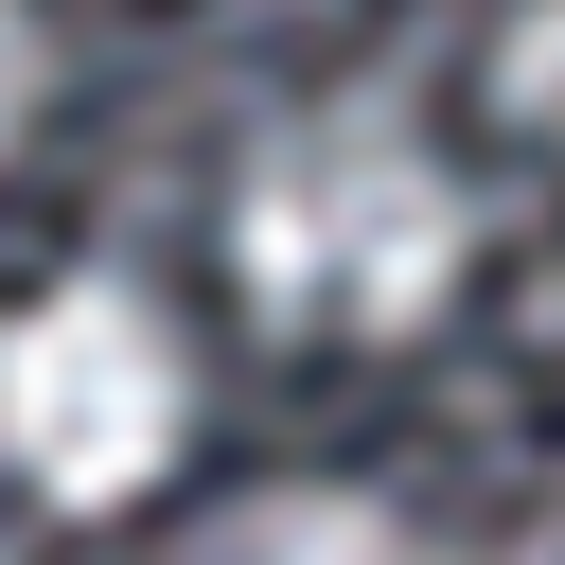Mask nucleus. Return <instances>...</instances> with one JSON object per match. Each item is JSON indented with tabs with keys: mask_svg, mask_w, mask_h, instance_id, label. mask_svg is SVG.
<instances>
[{
	"mask_svg": "<svg viewBox=\"0 0 565 565\" xmlns=\"http://www.w3.org/2000/svg\"><path fill=\"white\" fill-rule=\"evenodd\" d=\"M230 265H247V300L282 335H424L459 300V265H477V194H459V159L424 124L318 106V124H282L247 159Z\"/></svg>",
	"mask_w": 565,
	"mask_h": 565,
	"instance_id": "f257e3e1",
	"label": "nucleus"
},
{
	"mask_svg": "<svg viewBox=\"0 0 565 565\" xmlns=\"http://www.w3.org/2000/svg\"><path fill=\"white\" fill-rule=\"evenodd\" d=\"M35 106H53V18H35V0H0V159L35 141Z\"/></svg>",
	"mask_w": 565,
	"mask_h": 565,
	"instance_id": "39448f33",
	"label": "nucleus"
},
{
	"mask_svg": "<svg viewBox=\"0 0 565 565\" xmlns=\"http://www.w3.org/2000/svg\"><path fill=\"white\" fill-rule=\"evenodd\" d=\"M494 88H512V124H530V141H565V0H530V18L494 35Z\"/></svg>",
	"mask_w": 565,
	"mask_h": 565,
	"instance_id": "20e7f679",
	"label": "nucleus"
},
{
	"mask_svg": "<svg viewBox=\"0 0 565 565\" xmlns=\"http://www.w3.org/2000/svg\"><path fill=\"white\" fill-rule=\"evenodd\" d=\"M212 565H459V547H424L388 494L300 477V494H265V512H230V530H212Z\"/></svg>",
	"mask_w": 565,
	"mask_h": 565,
	"instance_id": "7ed1b4c3",
	"label": "nucleus"
},
{
	"mask_svg": "<svg viewBox=\"0 0 565 565\" xmlns=\"http://www.w3.org/2000/svg\"><path fill=\"white\" fill-rule=\"evenodd\" d=\"M177 441H194V371H177V318L141 282H53L35 318H0V459L53 512L159 494Z\"/></svg>",
	"mask_w": 565,
	"mask_h": 565,
	"instance_id": "f03ea898",
	"label": "nucleus"
}]
</instances>
